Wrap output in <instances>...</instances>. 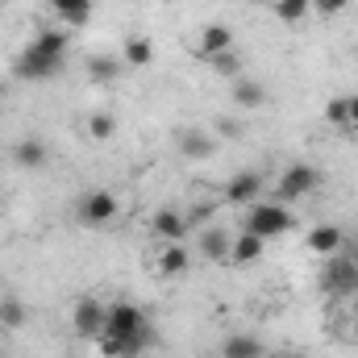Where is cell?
<instances>
[{"mask_svg":"<svg viewBox=\"0 0 358 358\" xmlns=\"http://www.w3.org/2000/svg\"><path fill=\"white\" fill-rule=\"evenodd\" d=\"M100 334H113V338H125V342H142V346L155 342L150 317H146V308H138L134 300H113L108 313H104V329H100Z\"/></svg>","mask_w":358,"mask_h":358,"instance_id":"cell-1","label":"cell"},{"mask_svg":"<svg viewBox=\"0 0 358 358\" xmlns=\"http://www.w3.org/2000/svg\"><path fill=\"white\" fill-rule=\"evenodd\" d=\"M63 63H67V59H50V55H42V50L25 46V50L13 59V76H17V80H25V84H50V80H59V76H63Z\"/></svg>","mask_w":358,"mask_h":358,"instance_id":"cell-2","label":"cell"},{"mask_svg":"<svg viewBox=\"0 0 358 358\" xmlns=\"http://www.w3.org/2000/svg\"><path fill=\"white\" fill-rule=\"evenodd\" d=\"M246 229L250 234H259L263 242H271V238H283L287 229H292V213H287V204H250L246 208Z\"/></svg>","mask_w":358,"mask_h":358,"instance_id":"cell-3","label":"cell"},{"mask_svg":"<svg viewBox=\"0 0 358 358\" xmlns=\"http://www.w3.org/2000/svg\"><path fill=\"white\" fill-rule=\"evenodd\" d=\"M117 213H121V200H117L113 192H104V187H96V192H88V196H80V204H76V217H80V225H88V229H104V225H113Z\"/></svg>","mask_w":358,"mask_h":358,"instance_id":"cell-4","label":"cell"},{"mask_svg":"<svg viewBox=\"0 0 358 358\" xmlns=\"http://www.w3.org/2000/svg\"><path fill=\"white\" fill-rule=\"evenodd\" d=\"M321 183V171L313 163H292L283 176H279V187H275V200L279 204H292V200H304L313 187Z\"/></svg>","mask_w":358,"mask_h":358,"instance_id":"cell-5","label":"cell"},{"mask_svg":"<svg viewBox=\"0 0 358 358\" xmlns=\"http://www.w3.org/2000/svg\"><path fill=\"white\" fill-rule=\"evenodd\" d=\"M104 313H108V304H100L96 296H80L76 300V308H71V329L80 334V338H100V329H104Z\"/></svg>","mask_w":358,"mask_h":358,"instance_id":"cell-6","label":"cell"},{"mask_svg":"<svg viewBox=\"0 0 358 358\" xmlns=\"http://www.w3.org/2000/svg\"><path fill=\"white\" fill-rule=\"evenodd\" d=\"M321 287H325V292H338V296H355L358 292V267L346 255H334L329 267H325V275H321Z\"/></svg>","mask_w":358,"mask_h":358,"instance_id":"cell-7","label":"cell"},{"mask_svg":"<svg viewBox=\"0 0 358 358\" xmlns=\"http://www.w3.org/2000/svg\"><path fill=\"white\" fill-rule=\"evenodd\" d=\"M259 196H263V176H259V171H238V176L225 183V200L238 204V208L259 204Z\"/></svg>","mask_w":358,"mask_h":358,"instance_id":"cell-8","label":"cell"},{"mask_svg":"<svg viewBox=\"0 0 358 358\" xmlns=\"http://www.w3.org/2000/svg\"><path fill=\"white\" fill-rule=\"evenodd\" d=\"M176 146H179V155H183V159H192V163H204V159H213V155H217V138H213L208 129H179Z\"/></svg>","mask_w":358,"mask_h":358,"instance_id":"cell-9","label":"cell"},{"mask_svg":"<svg viewBox=\"0 0 358 358\" xmlns=\"http://www.w3.org/2000/svg\"><path fill=\"white\" fill-rule=\"evenodd\" d=\"M187 267H192V255H187L183 242H163L159 246V255H155V275L159 279H179Z\"/></svg>","mask_w":358,"mask_h":358,"instance_id":"cell-10","label":"cell"},{"mask_svg":"<svg viewBox=\"0 0 358 358\" xmlns=\"http://www.w3.org/2000/svg\"><path fill=\"white\" fill-rule=\"evenodd\" d=\"M150 234L159 238V242H183L187 238V217L171 208V204H163L155 217H150Z\"/></svg>","mask_w":358,"mask_h":358,"instance_id":"cell-11","label":"cell"},{"mask_svg":"<svg viewBox=\"0 0 358 358\" xmlns=\"http://www.w3.org/2000/svg\"><path fill=\"white\" fill-rule=\"evenodd\" d=\"M346 234L338 229V225H313L308 229V238H304V246L313 250V255H325V259H334V255H342L346 250Z\"/></svg>","mask_w":358,"mask_h":358,"instance_id":"cell-12","label":"cell"},{"mask_svg":"<svg viewBox=\"0 0 358 358\" xmlns=\"http://www.w3.org/2000/svg\"><path fill=\"white\" fill-rule=\"evenodd\" d=\"M229 96H234V104L246 108V113H259V108L267 104V88H263L259 80H250V76H238L234 88H229Z\"/></svg>","mask_w":358,"mask_h":358,"instance_id":"cell-13","label":"cell"},{"mask_svg":"<svg viewBox=\"0 0 358 358\" xmlns=\"http://www.w3.org/2000/svg\"><path fill=\"white\" fill-rule=\"evenodd\" d=\"M221 50H234V29L229 25H204L200 29V42H196V55L200 59H213Z\"/></svg>","mask_w":358,"mask_h":358,"instance_id":"cell-14","label":"cell"},{"mask_svg":"<svg viewBox=\"0 0 358 358\" xmlns=\"http://www.w3.org/2000/svg\"><path fill=\"white\" fill-rule=\"evenodd\" d=\"M46 159H50V150H46V142H42V138H21V142L13 146V163H17V167H25V171L46 167Z\"/></svg>","mask_w":358,"mask_h":358,"instance_id":"cell-15","label":"cell"},{"mask_svg":"<svg viewBox=\"0 0 358 358\" xmlns=\"http://www.w3.org/2000/svg\"><path fill=\"white\" fill-rule=\"evenodd\" d=\"M84 71H88L92 84H117L121 71H125V63L117 55H92L88 63H84Z\"/></svg>","mask_w":358,"mask_h":358,"instance_id":"cell-16","label":"cell"},{"mask_svg":"<svg viewBox=\"0 0 358 358\" xmlns=\"http://www.w3.org/2000/svg\"><path fill=\"white\" fill-rule=\"evenodd\" d=\"M263 355H267V346L255 334H229L221 342V358H263Z\"/></svg>","mask_w":358,"mask_h":358,"instance_id":"cell-17","label":"cell"},{"mask_svg":"<svg viewBox=\"0 0 358 358\" xmlns=\"http://www.w3.org/2000/svg\"><path fill=\"white\" fill-rule=\"evenodd\" d=\"M263 250H267V242L259 238V234H250V229H242L238 238H234V246H229V263H255V259H263Z\"/></svg>","mask_w":358,"mask_h":358,"instance_id":"cell-18","label":"cell"},{"mask_svg":"<svg viewBox=\"0 0 358 358\" xmlns=\"http://www.w3.org/2000/svg\"><path fill=\"white\" fill-rule=\"evenodd\" d=\"M229 246H234V238L225 229H217V225L200 234V255L213 259V263H229Z\"/></svg>","mask_w":358,"mask_h":358,"instance_id":"cell-19","label":"cell"},{"mask_svg":"<svg viewBox=\"0 0 358 358\" xmlns=\"http://www.w3.org/2000/svg\"><path fill=\"white\" fill-rule=\"evenodd\" d=\"M150 59H155V42L150 38H142V34L125 38V46H121V63L125 67H150Z\"/></svg>","mask_w":358,"mask_h":358,"instance_id":"cell-20","label":"cell"},{"mask_svg":"<svg viewBox=\"0 0 358 358\" xmlns=\"http://www.w3.org/2000/svg\"><path fill=\"white\" fill-rule=\"evenodd\" d=\"M67 25H88L92 21V0H46Z\"/></svg>","mask_w":358,"mask_h":358,"instance_id":"cell-21","label":"cell"},{"mask_svg":"<svg viewBox=\"0 0 358 358\" xmlns=\"http://www.w3.org/2000/svg\"><path fill=\"white\" fill-rule=\"evenodd\" d=\"M34 50H42V55H50V59H67V46H71V38L63 34V29H42L34 42H29Z\"/></svg>","mask_w":358,"mask_h":358,"instance_id":"cell-22","label":"cell"},{"mask_svg":"<svg viewBox=\"0 0 358 358\" xmlns=\"http://www.w3.org/2000/svg\"><path fill=\"white\" fill-rule=\"evenodd\" d=\"M221 80H238V76H246V63L238 59V50H221V55H213V59H204Z\"/></svg>","mask_w":358,"mask_h":358,"instance_id":"cell-23","label":"cell"},{"mask_svg":"<svg viewBox=\"0 0 358 358\" xmlns=\"http://www.w3.org/2000/svg\"><path fill=\"white\" fill-rule=\"evenodd\" d=\"M25 321H29L25 304L17 296H0V329H21Z\"/></svg>","mask_w":358,"mask_h":358,"instance_id":"cell-24","label":"cell"},{"mask_svg":"<svg viewBox=\"0 0 358 358\" xmlns=\"http://www.w3.org/2000/svg\"><path fill=\"white\" fill-rule=\"evenodd\" d=\"M271 8H275V17L283 25H296V21H304L313 13V0H271Z\"/></svg>","mask_w":358,"mask_h":358,"instance_id":"cell-25","label":"cell"},{"mask_svg":"<svg viewBox=\"0 0 358 358\" xmlns=\"http://www.w3.org/2000/svg\"><path fill=\"white\" fill-rule=\"evenodd\" d=\"M113 134H117V117L113 113H88V138L92 142H113Z\"/></svg>","mask_w":358,"mask_h":358,"instance_id":"cell-26","label":"cell"},{"mask_svg":"<svg viewBox=\"0 0 358 358\" xmlns=\"http://www.w3.org/2000/svg\"><path fill=\"white\" fill-rule=\"evenodd\" d=\"M325 121H329L334 129H350V104H346V96L325 100Z\"/></svg>","mask_w":358,"mask_h":358,"instance_id":"cell-27","label":"cell"},{"mask_svg":"<svg viewBox=\"0 0 358 358\" xmlns=\"http://www.w3.org/2000/svg\"><path fill=\"white\" fill-rule=\"evenodd\" d=\"M246 134V125L238 121V117H217V125H213V138H229V142H238Z\"/></svg>","mask_w":358,"mask_h":358,"instance_id":"cell-28","label":"cell"},{"mask_svg":"<svg viewBox=\"0 0 358 358\" xmlns=\"http://www.w3.org/2000/svg\"><path fill=\"white\" fill-rule=\"evenodd\" d=\"M346 4H350V0H313V8H317V13H342Z\"/></svg>","mask_w":358,"mask_h":358,"instance_id":"cell-29","label":"cell"},{"mask_svg":"<svg viewBox=\"0 0 358 358\" xmlns=\"http://www.w3.org/2000/svg\"><path fill=\"white\" fill-rule=\"evenodd\" d=\"M346 104H350V129H358V92L346 96Z\"/></svg>","mask_w":358,"mask_h":358,"instance_id":"cell-30","label":"cell"},{"mask_svg":"<svg viewBox=\"0 0 358 358\" xmlns=\"http://www.w3.org/2000/svg\"><path fill=\"white\" fill-rule=\"evenodd\" d=\"M342 255H346V259L358 267V242H346V250H342Z\"/></svg>","mask_w":358,"mask_h":358,"instance_id":"cell-31","label":"cell"},{"mask_svg":"<svg viewBox=\"0 0 358 358\" xmlns=\"http://www.w3.org/2000/svg\"><path fill=\"white\" fill-rule=\"evenodd\" d=\"M350 342L358 346V317H355V325H350Z\"/></svg>","mask_w":358,"mask_h":358,"instance_id":"cell-32","label":"cell"},{"mask_svg":"<svg viewBox=\"0 0 358 358\" xmlns=\"http://www.w3.org/2000/svg\"><path fill=\"white\" fill-rule=\"evenodd\" d=\"M279 358H308V355H296V350H287V355H279Z\"/></svg>","mask_w":358,"mask_h":358,"instance_id":"cell-33","label":"cell"},{"mask_svg":"<svg viewBox=\"0 0 358 358\" xmlns=\"http://www.w3.org/2000/svg\"><path fill=\"white\" fill-rule=\"evenodd\" d=\"M250 4H263V0H250Z\"/></svg>","mask_w":358,"mask_h":358,"instance_id":"cell-34","label":"cell"}]
</instances>
